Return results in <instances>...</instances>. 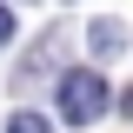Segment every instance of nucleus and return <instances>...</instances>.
<instances>
[{"label":"nucleus","mask_w":133,"mask_h":133,"mask_svg":"<svg viewBox=\"0 0 133 133\" xmlns=\"http://www.w3.org/2000/svg\"><path fill=\"white\" fill-rule=\"evenodd\" d=\"M53 107H60L66 127H93V120L113 107V93L100 80V66H73V73H60V87H53Z\"/></svg>","instance_id":"f257e3e1"},{"label":"nucleus","mask_w":133,"mask_h":133,"mask_svg":"<svg viewBox=\"0 0 133 133\" xmlns=\"http://www.w3.org/2000/svg\"><path fill=\"white\" fill-rule=\"evenodd\" d=\"M87 47H93L100 60H113V53L127 47V27H120V20H93V33H87Z\"/></svg>","instance_id":"f03ea898"},{"label":"nucleus","mask_w":133,"mask_h":133,"mask_svg":"<svg viewBox=\"0 0 133 133\" xmlns=\"http://www.w3.org/2000/svg\"><path fill=\"white\" fill-rule=\"evenodd\" d=\"M14 133H53V127H47L40 113H14Z\"/></svg>","instance_id":"7ed1b4c3"},{"label":"nucleus","mask_w":133,"mask_h":133,"mask_svg":"<svg viewBox=\"0 0 133 133\" xmlns=\"http://www.w3.org/2000/svg\"><path fill=\"white\" fill-rule=\"evenodd\" d=\"M7 40H14V7L0 0V47H7Z\"/></svg>","instance_id":"20e7f679"},{"label":"nucleus","mask_w":133,"mask_h":133,"mask_svg":"<svg viewBox=\"0 0 133 133\" xmlns=\"http://www.w3.org/2000/svg\"><path fill=\"white\" fill-rule=\"evenodd\" d=\"M120 113H127V120H133V87H127V93H120Z\"/></svg>","instance_id":"39448f33"}]
</instances>
